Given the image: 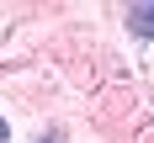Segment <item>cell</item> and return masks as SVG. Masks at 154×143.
<instances>
[{"label":"cell","instance_id":"2","mask_svg":"<svg viewBox=\"0 0 154 143\" xmlns=\"http://www.w3.org/2000/svg\"><path fill=\"white\" fill-rule=\"evenodd\" d=\"M5 138H11V127H5V122H0V143H5Z\"/></svg>","mask_w":154,"mask_h":143},{"label":"cell","instance_id":"1","mask_svg":"<svg viewBox=\"0 0 154 143\" xmlns=\"http://www.w3.org/2000/svg\"><path fill=\"white\" fill-rule=\"evenodd\" d=\"M128 32L133 37H154V5H133L128 11Z\"/></svg>","mask_w":154,"mask_h":143}]
</instances>
